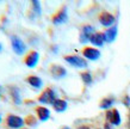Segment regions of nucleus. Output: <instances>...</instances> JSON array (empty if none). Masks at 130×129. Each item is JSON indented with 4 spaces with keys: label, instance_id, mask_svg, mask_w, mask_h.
<instances>
[{
    "label": "nucleus",
    "instance_id": "obj_12",
    "mask_svg": "<svg viewBox=\"0 0 130 129\" xmlns=\"http://www.w3.org/2000/svg\"><path fill=\"white\" fill-rule=\"evenodd\" d=\"M117 37V26H112L110 29H107L106 31L104 32V38L105 42H113Z\"/></svg>",
    "mask_w": 130,
    "mask_h": 129
},
{
    "label": "nucleus",
    "instance_id": "obj_5",
    "mask_svg": "<svg viewBox=\"0 0 130 129\" xmlns=\"http://www.w3.org/2000/svg\"><path fill=\"white\" fill-rule=\"evenodd\" d=\"M106 120L107 122L112 125H119L121 124V115H119V111L117 109L113 110H109L106 112Z\"/></svg>",
    "mask_w": 130,
    "mask_h": 129
},
{
    "label": "nucleus",
    "instance_id": "obj_17",
    "mask_svg": "<svg viewBox=\"0 0 130 129\" xmlns=\"http://www.w3.org/2000/svg\"><path fill=\"white\" fill-rule=\"evenodd\" d=\"M113 103H115L113 98H104L100 102V108L102 109H109V108H111L113 105Z\"/></svg>",
    "mask_w": 130,
    "mask_h": 129
},
{
    "label": "nucleus",
    "instance_id": "obj_23",
    "mask_svg": "<svg viewBox=\"0 0 130 129\" xmlns=\"http://www.w3.org/2000/svg\"><path fill=\"white\" fill-rule=\"evenodd\" d=\"M129 128H130V117H129Z\"/></svg>",
    "mask_w": 130,
    "mask_h": 129
},
{
    "label": "nucleus",
    "instance_id": "obj_10",
    "mask_svg": "<svg viewBox=\"0 0 130 129\" xmlns=\"http://www.w3.org/2000/svg\"><path fill=\"white\" fill-rule=\"evenodd\" d=\"M67 19H68L67 8H62L56 16H54V18H53V23L55 24V25H60V24L66 23Z\"/></svg>",
    "mask_w": 130,
    "mask_h": 129
},
{
    "label": "nucleus",
    "instance_id": "obj_20",
    "mask_svg": "<svg viewBox=\"0 0 130 129\" xmlns=\"http://www.w3.org/2000/svg\"><path fill=\"white\" fill-rule=\"evenodd\" d=\"M124 104H125L126 106L130 105V97H128V96H126V97L124 98Z\"/></svg>",
    "mask_w": 130,
    "mask_h": 129
},
{
    "label": "nucleus",
    "instance_id": "obj_18",
    "mask_svg": "<svg viewBox=\"0 0 130 129\" xmlns=\"http://www.w3.org/2000/svg\"><path fill=\"white\" fill-rule=\"evenodd\" d=\"M81 79H83V81L86 84V85H91L92 81H93V79H92V74H91L90 72H85L81 74Z\"/></svg>",
    "mask_w": 130,
    "mask_h": 129
},
{
    "label": "nucleus",
    "instance_id": "obj_4",
    "mask_svg": "<svg viewBox=\"0 0 130 129\" xmlns=\"http://www.w3.org/2000/svg\"><path fill=\"white\" fill-rule=\"evenodd\" d=\"M11 43H12V48H13V51L16 53L17 55H23L26 50V46L24 44V42L20 38L16 37V36H12L11 37Z\"/></svg>",
    "mask_w": 130,
    "mask_h": 129
},
{
    "label": "nucleus",
    "instance_id": "obj_6",
    "mask_svg": "<svg viewBox=\"0 0 130 129\" xmlns=\"http://www.w3.org/2000/svg\"><path fill=\"white\" fill-rule=\"evenodd\" d=\"M95 34L94 27L92 25H86V26L83 27L81 30V34H80V42L81 43H86L87 41H90L91 37Z\"/></svg>",
    "mask_w": 130,
    "mask_h": 129
},
{
    "label": "nucleus",
    "instance_id": "obj_13",
    "mask_svg": "<svg viewBox=\"0 0 130 129\" xmlns=\"http://www.w3.org/2000/svg\"><path fill=\"white\" fill-rule=\"evenodd\" d=\"M51 74H53V77L56 79H59V78H63L64 75L67 74V70L64 69L62 66H53L51 67Z\"/></svg>",
    "mask_w": 130,
    "mask_h": 129
},
{
    "label": "nucleus",
    "instance_id": "obj_7",
    "mask_svg": "<svg viewBox=\"0 0 130 129\" xmlns=\"http://www.w3.org/2000/svg\"><path fill=\"white\" fill-rule=\"evenodd\" d=\"M115 17L111 15V13H109V12H103L102 15L99 16V22H100V24H102L103 26L105 27H112V25H113L115 23Z\"/></svg>",
    "mask_w": 130,
    "mask_h": 129
},
{
    "label": "nucleus",
    "instance_id": "obj_15",
    "mask_svg": "<svg viewBox=\"0 0 130 129\" xmlns=\"http://www.w3.org/2000/svg\"><path fill=\"white\" fill-rule=\"evenodd\" d=\"M67 102L66 101H63V99H56L55 103L53 104V108L55 109L56 112H63L64 110L67 109Z\"/></svg>",
    "mask_w": 130,
    "mask_h": 129
},
{
    "label": "nucleus",
    "instance_id": "obj_26",
    "mask_svg": "<svg viewBox=\"0 0 130 129\" xmlns=\"http://www.w3.org/2000/svg\"><path fill=\"white\" fill-rule=\"evenodd\" d=\"M0 122H1V117H0Z\"/></svg>",
    "mask_w": 130,
    "mask_h": 129
},
{
    "label": "nucleus",
    "instance_id": "obj_3",
    "mask_svg": "<svg viewBox=\"0 0 130 129\" xmlns=\"http://www.w3.org/2000/svg\"><path fill=\"white\" fill-rule=\"evenodd\" d=\"M6 124L11 129H20L24 125V120L17 115H8L6 118Z\"/></svg>",
    "mask_w": 130,
    "mask_h": 129
},
{
    "label": "nucleus",
    "instance_id": "obj_22",
    "mask_svg": "<svg viewBox=\"0 0 130 129\" xmlns=\"http://www.w3.org/2000/svg\"><path fill=\"white\" fill-rule=\"evenodd\" d=\"M105 129H112L110 127V125H109V123H107V124H105Z\"/></svg>",
    "mask_w": 130,
    "mask_h": 129
},
{
    "label": "nucleus",
    "instance_id": "obj_24",
    "mask_svg": "<svg viewBox=\"0 0 130 129\" xmlns=\"http://www.w3.org/2000/svg\"><path fill=\"white\" fill-rule=\"evenodd\" d=\"M1 48H3V47H1V44H0V50H1Z\"/></svg>",
    "mask_w": 130,
    "mask_h": 129
},
{
    "label": "nucleus",
    "instance_id": "obj_21",
    "mask_svg": "<svg viewBox=\"0 0 130 129\" xmlns=\"http://www.w3.org/2000/svg\"><path fill=\"white\" fill-rule=\"evenodd\" d=\"M79 129H91V128L87 127V125H83V127H79Z\"/></svg>",
    "mask_w": 130,
    "mask_h": 129
},
{
    "label": "nucleus",
    "instance_id": "obj_25",
    "mask_svg": "<svg viewBox=\"0 0 130 129\" xmlns=\"http://www.w3.org/2000/svg\"><path fill=\"white\" fill-rule=\"evenodd\" d=\"M63 129H69V128H67V127H66V128H63Z\"/></svg>",
    "mask_w": 130,
    "mask_h": 129
},
{
    "label": "nucleus",
    "instance_id": "obj_16",
    "mask_svg": "<svg viewBox=\"0 0 130 129\" xmlns=\"http://www.w3.org/2000/svg\"><path fill=\"white\" fill-rule=\"evenodd\" d=\"M26 81L30 84V86L35 87V89H41V87H42V85H43V81H42L38 77H35V75L29 77V78L26 79Z\"/></svg>",
    "mask_w": 130,
    "mask_h": 129
},
{
    "label": "nucleus",
    "instance_id": "obj_19",
    "mask_svg": "<svg viewBox=\"0 0 130 129\" xmlns=\"http://www.w3.org/2000/svg\"><path fill=\"white\" fill-rule=\"evenodd\" d=\"M32 5H34V10L36 11V13H38V15H41V5H40V3L38 1H36V0H34L32 1Z\"/></svg>",
    "mask_w": 130,
    "mask_h": 129
},
{
    "label": "nucleus",
    "instance_id": "obj_1",
    "mask_svg": "<svg viewBox=\"0 0 130 129\" xmlns=\"http://www.w3.org/2000/svg\"><path fill=\"white\" fill-rule=\"evenodd\" d=\"M56 99H57V98H56L55 91L53 90V89H47V90H44L43 93L40 96L38 102L42 103V104H50V105H53V104L55 103Z\"/></svg>",
    "mask_w": 130,
    "mask_h": 129
},
{
    "label": "nucleus",
    "instance_id": "obj_14",
    "mask_svg": "<svg viewBox=\"0 0 130 129\" xmlns=\"http://www.w3.org/2000/svg\"><path fill=\"white\" fill-rule=\"evenodd\" d=\"M37 116H38V118H40L41 121H47V120H49V117H50V111H49V109H47V108H44V106H40V108H37Z\"/></svg>",
    "mask_w": 130,
    "mask_h": 129
},
{
    "label": "nucleus",
    "instance_id": "obj_11",
    "mask_svg": "<svg viewBox=\"0 0 130 129\" xmlns=\"http://www.w3.org/2000/svg\"><path fill=\"white\" fill-rule=\"evenodd\" d=\"M90 42L95 46V47H103V44L105 43V38H104V34L102 32H95L94 35L91 37Z\"/></svg>",
    "mask_w": 130,
    "mask_h": 129
},
{
    "label": "nucleus",
    "instance_id": "obj_27",
    "mask_svg": "<svg viewBox=\"0 0 130 129\" xmlns=\"http://www.w3.org/2000/svg\"><path fill=\"white\" fill-rule=\"evenodd\" d=\"M0 90H1V87H0Z\"/></svg>",
    "mask_w": 130,
    "mask_h": 129
},
{
    "label": "nucleus",
    "instance_id": "obj_8",
    "mask_svg": "<svg viewBox=\"0 0 130 129\" xmlns=\"http://www.w3.org/2000/svg\"><path fill=\"white\" fill-rule=\"evenodd\" d=\"M83 55L84 58H86L87 60H91V61H95L100 58V51L95 48H91V47H87L84 49L83 51Z\"/></svg>",
    "mask_w": 130,
    "mask_h": 129
},
{
    "label": "nucleus",
    "instance_id": "obj_2",
    "mask_svg": "<svg viewBox=\"0 0 130 129\" xmlns=\"http://www.w3.org/2000/svg\"><path fill=\"white\" fill-rule=\"evenodd\" d=\"M64 61L68 62L71 66L75 67V68H86L87 67V61L84 58L76 56V55H71V56H64Z\"/></svg>",
    "mask_w": 130,
    "mask_h": 129
},
{
    "label": "nucleus",
    "instance_id": "obj_9",
    "mask_svg": "<svg viewBox=\"0 0 130 129\" xmlns=\"http://www.w3.org/2000/svg\"><path fill=\"white\" fill-rule=\"evenodd\" d=\"M38 60H40V54L37 53V51H31L30 54L25 58V65L30 68H34L36 67V65L38 63Z\"/></svg>",
    "mask_w": 130,
    "mask_h": 129
}]
</instances>
